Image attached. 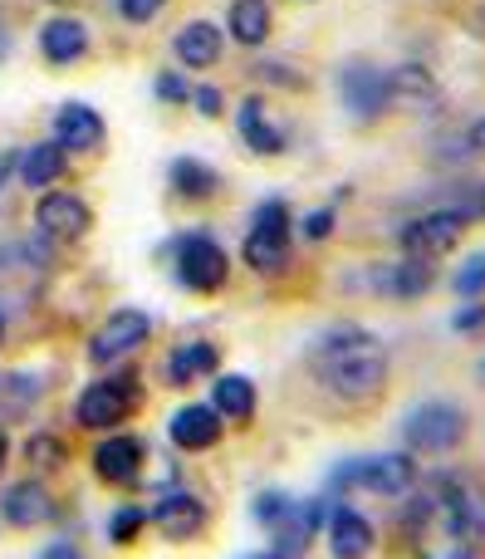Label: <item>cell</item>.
I'll list each match as a JSON object with an SVG mask.
<instances>
[{
    "label": "cell",
    "mask_w": 485,
    "mask_h": 559,
    "mask_svg": "<svg viewBox=\"0 0 485 559\" xmlns=\"http://www.w3.org/2000/svg\"><path fill=\"white\" fill-rule=\"evenodd\" d=\"M310 358L319 383L343 403H368L388 383V348L363 324H334L329 334H319Z\"/></svg>",
    "instance_id": "6da1fadb"
},
{
    "label": "cell",
    "mask_w": 485,
    "mask_h": 559,
    "mask_svg": "<svg viewBox=\"0 0 485 559\" xmlns=\"http://www.w3.org/2000/svg\"><path fill=\"white\" fill-rule=\"evenodd\" d=\"M422 481V466L412 452H383V456H353L329 472V491L349 496H383V501H402L412 486Z\"/></svg>",
    "instance_id": "7a4b0ae2"
},
{
    "label": "cell",
    "mask_w": 485,
    "mask_h": 559,
    "mask_svg": "<svg viewBox=\"0 0 485 559\" xmlns=\"http://www.w3.org/2000/svg\"><path fill=\"white\" fill-rule=\"evenodd\" d=\"M398 432L412 456L457 452V447L466 442V407L451 403V397H422V403H412L408 413H402Z\"/></svg>",
    "instance_id": "3957f363"
},
{
    "label": "cell",
    "mask_w": 485,
    "mask_h": 559,
    "mask_svg": "<svg viewBox=\"0 0 485 559\" xmlns=\"http://www.w3.org/2000/svg\"><path fill=\"white\" fill-rule=\"evenodd\" d=\"M172 271H177V285L196 289V295H216L231 280V255H226V246L211 231L192 226V231H182L172 241Z\"/></svg>",
    "instance_id": "277c9868"
},
{
    "label": "cell",
    "mask_w": 485,
    "mask_h": 559,
    "mask_svg": "<svg viewBox=\"0 0 485 559\" xmlns=\"http://www.w3.org/2000/svg\"><path fill=\"white\" fill-rule=\"evenodd\" d=\"M137 413V373H108L98 383H88L74 403V423L84 432H108L123 427Z\"/></svg>",
    "instance_id": "5b68a950"
},
{
    "label": "cell",
    "mask_w": 485,
    "mask_h": 559,
    "mask_svg": "<svg viewBox=\"0 0 485 559\" xmlns=\"http://www.w3.org/2000/svg\"><path fill=\"white\" fill-rule=\"evenodd\" d=\"M334 94L349 108L359 123H378L392 114V94H388V69L373 64V59H349L334 74Z\"/></svg>",
    "instance_id": "8992f818"
},
{
    "label": "cell",
    "mask_w": 485,
    "mask_h": 559,
    "mask_svg": "<svg viewBox=\"0 0 485 559\" xmlns=\"http://www.w3.org/2000/svg\"><path fill=\"white\" fill-rule=\"evenodd\" d=\"M466 226H471V222L457 212V206H432V212L412 216V222L402 226L398 241H402V251H408V255H422V261H437V255L457 251L461 236H466Z\"/></svg>",
    "instance_id": "52a82bcc"
},
{
    "label": "cell",
    "mask_w": 485,
    "mask_h": 559,
    "mask_svg": "<svg viewBox=\"0 0 485 559\" xmlns=\"http://www.w3.org/2000/svg\"><path fill=\"white\" fill-rule=\"evenodd\" d=\"M147 338H153V314L123 305L94 329V338H88V358H94V364H118V358L147 348Z\"/></svg>",
    "instance_id": "ba28073f"
},
{
    "label": "cell",
    "mask_w": 485,
    "mask_h": 559,
    "mask_svg": "<svg viewBox=\"0 0 485 559\" xmlns=\"http://www.w3.org/2000/svg\"><path fill=\"white\" fill-rule=\"evenodd\" d=\"M206 521H211L206 501L196 491H186V486H172V491H162L153 506H147V525H153L162 540H172V545L196 540V535L206 531Z\"/></svg>",
    "instance_id": "9c48e42d"
},
{
    "label": "cell",
    "mask_w": 485,
    "mask_h": 559,
    "mask_svg": "<svg viewBox=\"0 0 485 559\" xmlns=\"http://www.w3.org/2000/svg\"><path fill=\"white\" fill-rule=\"evenodd\" d=\"M147 442L143 437H133V432H108V437H98V447H94V476L104 486H137L143 481V472H147Z\"/></svg>",
    "instance_id": "30bf717a"
},
{
    "label": "cell",
    "mask_w": 485,
    "mask_h": 559,
    "mask_svg": "<svg viewBox=\"0 0 485 559\" xmlns=\"http://www.w3.org/2000/svg\"><path fill=\"white\" fill-rule=\"evenodd\" d=\"M35 231L45 241H78L94 231V206L78 192H45L35 202Z\"/></svg>",
    "instance_id": "8fae6325"
},
{
    "label": "cell",
    "mask_w": 485,
    "mask_h": 559,
    "mask_svg": "<svg viewBox=\"0 0 485 559\" xmlns=\"http://www.w3.org/2000/svg\"><path fill=\"white\" fill-rule=\"evenodd\" d=\"M324 515H329V506L319 501V496H310V501H290L284 506V515L270 525V540H275V555L294 559L304 555L314 540H319L324 531Z\"/></svg>",
    "instance_id": "7c38bea8"
},
{
    "label": "cell",
    "mask_w": 485,
    "mask_h": 559,
    "mask_svg": "<svg viewBox=\"0 0 485 559\" xmlns=\"http://www.w3.org/2000/svg\"><path fill=\"white\" fill-rule=\"evenodd\" d=\"M59 515L54 496H49L45 481L25 476V481H10L5 496H0V521L15 525V531H35V525H49Z\"/></svg>",
    "instance_id": "4fadbf2b"
},
{
    "label": "cell",
    "mask_w": 485,
    "mask_h": 559,
    "mask_svg": "<svg viewBox=\"0 0 485 559\" xmlns=\"http://www.w3.org/2000/svg\"><path fill=\"white\" fill-rule=\"evenodd\" d=\"M437 285V261H422V255H402L392 265H373L368 289L373 295H392V299H422Z\"/></svg>",
    "instance_id": "5bb4252c"
},
{
    "label": "cell",
    "mask_w": 485,
    "mask_h": 559,
    "mask_svg": "<svg viewBox=\"0 0 485 559\" xmlns=\"http://www.w3.org/2000/svg\"><path fill=\"white\" fill-rule=\"evenodd\" d=\"M324 525H329V550H334V559H368L373 550H378V531H373V521L363 511H353L349 501L329 506Z\"/></svg>",
    "instance_id": "9a60e30c"
},
{
    "label": "cell",
    "mask_w": 485,
    "mask_h": 559,
    "mask_svg": "<svg viewBox=\"0 0 485 559\" xmlns=\"http://www.w3.org/2000/svg\"><path fill=\"white\" fill-rule=\"evenodd\" d=\"M167 437H172L177 452H211V447L226 437V423H221V413H216L211 403H186V407H177L172 413Z\"/></svg>",
    "instance_id": "2e32d148"
},
{
    "label": "cell",
    "mask_w": 485,
    "mask_h": 559,
    "mask_svg": "<svg viewBox=\"0 0 485 559\" xmlns=\"http://www.w3.org/2000/svg\"><path fill=\"white\" fill-rule=\"evenodd\" d=\"M388 94H392V114H432L441 104V84L432 69L422 64H398L388 69Z\"/></svg>",
    "instance_id": "e0dca14e"
},
{
    "label": "cell",
    "mask_w": 485,
    "mask_h": 559,
    "mask_svg": "<svg viewBox=\"0 0 485 559\" xmlns=\"http://www.w3.org/2000/svg\"><path fill=\"white\" fill-rule=\"evenodd\" d=\"M108 138V123L98 108L88 104H64L54 114V143L64 147V153H98Z\"/></svg>",
    "instance_id": "ac0fdd59"
},
{
    "label": "cell",
    "mask_w": 485,
    "mask_h": 559,
    "mask_svg": "<svg viewBox=\"0 0 485 559\" xmlns=\"http://www.w3.org/2000/svg\"><path fill=\"white\" fill-rule=\"evenodd\" d=\"M235 128H241V143L251 147L255 157H280L284 147H290V133L275 123L270 108H265V98H255V94L241 104V114H235Z\"/></svg>",
    "instance_id": "d6986e66"
},
{
    "label": "cell",
    "mask_w": 485,
    "mask_h": 559,
    "mask_svg": "<svg viewBox=\"0 0 485 559\" xmlns=\"http://www.w3.org/2000/svg\"><path fill=\"white\" fill-rule=\"evenodd\" d=\"M39 55L49 59L54 69H69L88 55V25L74 15H54L39 25Z\"/></svg>",
    "instance_id": "ffe728a7"
},
{
    "label": "cell",
    "mask_w": 485,
    "mask_h": 559,
    "mask_svg": "<svg viewBox=\"0 0 485 559\" xmlns=\"http://www.w3.org/2000/svg\"><path fill=\"white\" fill-rule=\"evenodd\" d=\"M221 368V348L211 338H182V344L167 354V383L172 388H192L202 378H211Z\"/></svg>",
    "instance_id": "44dd1931"
},
{
    "label": "cell",
    "mask_w": 485,
    "mask_h": 559,
    "mask_svg": "<svg viewBox=\"0 0 485 559\" xmlns=\"http://www.w3.org/2000/svg\"><path fill=\"white\" fill-rule=\"evenodd\" d=\"M255 403H260V393H255V383L245 373H211V407L221 413V423L251 427Z\"/></svg>",
    "instance_id": "7402d4cb"
},
{
    "label": "cell",
    "mask_w": 485,
    "mask_h": 559,
    "mask_svg": "<svg viewBox=\"0 0 485 559\" xmlns=\"http://www.w3.org/2000/svg\"><path fill=\"white\" fill-rule=\"evenodd\" d=\"M221 49H226V35L211 20H192V25H182L172 35V55L182 59L186 69H211L216 59H221Z\"/></svg>",
    "instance_id": "603a6c76"
},
{
    "label": "cell",
    "mask_w": 485,
    "mask_h": 559,
    "mask_svg": "<svg viewBox=\"0 0 485 559\" xmlns=\"http://www.w3.org/2000/svg\"><path fill=\"white\" fill-rule=\"evenodd\" d=\"M64 167H69V153L49 138V143H29V147H20V182L29 187V192H45V187H54L59 177H64Z\"/></svg>",
    "instance_id": "cb8c5ba5"
},
{
    "label": "cell",
    "mask_w": 485,
    "mask_h": 559,
    "mask_svg": "<svg viewBox=\"0 0 485 559\" xmlns=\"http://www.w3.org/2000/svg\"><path fill=\"white\" fill-rule=\"evenodd\" d=\"M167 182H172V192L186 197V202H211V197L221 192V173H216L211 163H202V157H172Z\"/></svg>",
    "instance_id": "d4e9b609"
},
{
    "label": "cell",
    "mask_w": 485,
    "mask_h": 559,
    "mask_svg": "<svg viewBox=\"0 0 485 559\" xmlns=\"http://www.w3.org/2000/svg\"><path fill=\"white\" fill-rule=\"evenodd\" d=\"M226 29H231L235 45L260 49L265 39H270V29H275V15H270L265 0H231V10H226Z\"/></svg>",
    "instance_id": "484cf974"
},
{
    "label": "cell",
    "mask_w": 485,
    "mask_h": 559,
    "mask_svg": "<svg viewBox=\"0 0 485 559\" xmlns=\"http://www.w3.org/2000/svg\"><path fill=\"white\" fill-rule=\"evenodd\" d=\"M245 265H251L255 275H284L294 261L290 251V236H270V231H245V246H241Z\"/></svg>",
    "instance_id": "4316f807"
},
{
    "label": "cell",
    "mask_w": 485,
    "mask_h": 559,
    "mask_svg": "<svg viewBox=\"0 0 485 559\" xmlns=\"http://www.w3.org/2000/svg\"><path fill=\"white\" fill-rule=\"evenodd\" d=\"M25 466H35L39 476H54L69 466V442L54 432H29L25 437Z\"/></svg>",
    "instance_id": "83f0119b"
},
{
    "label": "cell",
    "mask_w": 485,
    "mask_h": 559,
    "mask_svg": "<svg viewBox=\"0 0 485 559\" xmlns=\"http://www.w3.org/2000/svg\"><path fill=\"white\" fill-rule=\"evenodd\" d=\"M143 531H147V506H118V511L108 515V545H118V550L137 545Z\"/></svg>",
    "instance_id": "f1b7e54d"
},
{
    "label": "cell",
    "mask_w": 485,
    "mask_h": 559,
    "mask_svg": "<svg viewBox=\"0 0 485 559\" xmlns=\"http://www.w3.org/2000/svg\"><path fill=\"white\" fill-rule=\"evenodd\" d=\"M251 231L290 236V231H294V216H290V206H284L280 197H270V202H260V206H255V216H251Z\"/></svg>",
    "instance_id": "f546056e"
},
{
    "label": "cell",
    "mask_w": 485,
    "mask_h": 559,
    "mask_svg": "<svg viewBox=\"0 0 485 559\" xmlns=\"http://www.w3.org/2000/svg\"><path fill=\"white\" fill-rule=\"evenodd\" d=\"M451 285H457L461 299H485V251H471L461 261V271L451 275Z\"/></svg>",
    "instance_id": "4dcf8cb0"
},
{
    "label": "cell",
    "mask_w": 485,
    "mask_h": 559,
    "mask_svg": "<svg viewBox=\"0 0 485 559\" xmlns=\"http://www.w3.org/2000/svg\"><path fill=\"white\" fill-rule=\"evenodd\" d=\"M284 506H290V496H284V491H275V486H270V491H255V501H251V515H255V521L265 525V531H270V525H275V521H280V515H284Z\"/></svg>",
    "instance_id": "1f68e13d"
},
{
    "label": "cell",
    "mask_w": 485,
    "mask_h": 559,
    "mask_svg": "<svg viewBox=\"0 0 485 559\" xmlns=\"http://www.w3.org/2000/svg\"><path fill=\"white\" fill-rule=\"evenodd\" d=\"M451 329H457L461 338H476L485 334V299H466V305L451 314Z\"/></svg>",
    "instance_id": "d6a6232c"
},
{
    "label": "cell",
    "mask_w": 485,
    "mask_h": 559,
    "mask_svg": "<svg viewBox=\"0 0 485 559\" xmlns=\"http://www.w3.org/2000/svg\"><path fill=\"white\" fill-rule=\"evenodd\" d=\"M251 74H260L265 84H275V88H304V74L294 64H280V59H265V64H255Z\"/></svg>",
    "instance_id": "836d02e7"
},
{
    "label": "cell",
    "mask_w": 485,
    "mask_h": 559,
    "mask_svg": "<svg viewBox=\"0 0 485 559\" xmlns=\"http://www.w3.org/2000/svg\"><path fill=\"white\" fill-rule=\"evenodd\" d=\"M447 206H457L466 222H485V182H466V187H457V202H447Z\"/></svg>",
    "instance_id": "e575fe53"
},
{
    "label": "cell",
    "mask_w": 485,
    "mask_h": 559,
    "mask_svg": "<svg viewBox=\"0 0 485 559\" xmlns=\"http://www.w3.org/2000/svg\"><path fill=\"white\" fill-rule=\"evenodd\" d=\"M153 94L162 98V104H186V98H192V84H186V74H177V69H162Z\"/></svg>",
    "instance_id": "d590c367"
},
{
    "label": "cell",
    "mask_w": 485,
    "mask_h": 559,
    "mask_svg": "<svg viewBox=\"0 0 485 559\" xmlns=\"http://www.w3.org/2000/svg\"><path fill=\"white\" fill-rule=\"evenodd\" d=\"M167 0H118V15L128 20V25H153L157 15H162Z\"/></svg>",
    "instance_id": "8d00e7d4"
},
{
    "label": "cell",
    "mask_w": 485,
    "mask_h": 559,
    "mask_svg": "<svg viewBox=\"0 0 485 559\" xmlns=\"http://www.w3.org/2000/svg\"><path fill=\"white\" fill-rule=\"evenodd\" d=\"M300 231H304V241H329V236H334V206H319V212H304Z\"/></svg>",
    "instance_id": "74e56055"
},
{
    "label": "cell",
    "mask_w": 485,
    "mask_h": 559,
    "mask_svg": "<svg viewBox=\"0 0 485 559\" xmlns=\"http://www.w3.org/2000/svg\"><path fill=\"white\" fill-rule=\"evenodd\" d=\"M0 383H10V403L15 407H25V403H35L39 397V378L35 373H10V378H0Z\"/></svg>",
    "instance_id": "f35d334b"
},
{
    "label": "cell",
    "mask_w": 485,
    "mask_h": 559,
    "mask_svg": "<svg viewBox=\"0 0 485 559\" xmlns=\"http://www.w3.org/2000/svg\"><path fill=\"white\" fill-rule=\"evenodd\" d=\"M192 108L202 118H221V108H226V98H221V88L216 84H202V88H192Z\"/></svg>",
    "instance_id": "ab89813d"
},
{
    "label": "cell",
    "mask_w": 485,
    "mask_h": 559,
    "mask_svg": "<svg viewBox=\"0 0 485 559\" xmlns=\"http://www.w3.org/2000/svg\"><path fill=\"white\" fill-rule=\"evenodd\" d=\"M35 559H84V550H78L74 540H49L45 550H39Z\"/></svg>",
    "instance_id": "60d3db41"
},
{
    "label": "cell",
    "mask_w": 485,
    "mask_h": 559,
    "mask_svg": "<svg viewBox=\"0 0 485 559\" xmlns=\"http://www.w3.org/2000/svg\"><path fill=\"white\" fill-rule=\"evenodd\" d=\"M15 167H20V147H5L0 153V197H5V182L15 177Z\"/></svg>",
    "instance_id": "b9f144b4"
},
{
    "label": "cell",
    "mask_w": 485,
    "mask_h": 559,
    "mask_svg": "<svg viewBox=\"0 0 485 559\" xmlns=\"http://www.w3.org/2000/svg\"><path fill=\"white\" fill-rule=\"evenodd\" d=\"M466 147H471V153H481V157H485V114L466 128Z\"/></svg>",
    "instance_id": "7bdbcfd3"
},
{
    "label": "cell",
    "mask_w": 485,
    "mask_h": 559,
    "mask_svg": "<svg viewBox=\"0 0 485 559\" xmlns=\"http://www.w3.org/2000/svg\"><path fill=\"white\" fill-rule=\"evenodd\" d=\"M5 462H10V437H5V427H0V472H5Z\"/></svg>",
    "instance_id": "ee69618b"
},
{
    "label": "cell",
    "mask_w": 485,
    "mask_h": 559,
    "mask_svg": "<svg viewBox=\"0 0 485 559\" xmlns=\"http://www.w3.org/2000/svg\"><path fill=\"white\" fill-rule=\"evenodd\" d=\"M5 55H10V39H5V25H0V64H5Z\"/></svg>",
    "instance_id": "f6af8a7d"
},
{
    "label": "cell",
    "mask_w": 485,
    "mask_h": 559,
    "mask_svg": "<svg viewBox=\"0 0 485 559\" xmlns=\"http://www.w3.org/2000/svg\"><path fill=\"white\" fill-rule=\"evenodd\" d=\"M0 338H5V305H0Z\"/></svg>",
    "instance_id": "bcb514c9"
},
{
    "label": "cell",
    "mask_w": 485,
    "mask_h": 559,
    "mask_svg": "<svg viewBox=\"0 0 485 559\" xmlns=\"http://www.w3.org/2000/svg\"><path fill=\"white\" fill-rule=\"evenodd\" d=\"M251 559H284V555H275V550H270V555H251Z\"/></svg>",
    "instance_id": "7dc6e473"
},
{
    "label": "cell",
    "mask_w": 485,
    "mask_h": 559,
    "mask_svg": "<svg viewBox=\"0 0 485 559\" xmlns=\"http://www.w3.org/2000/svg\"><path fill=\"white\" fill-rule=\"evenodd\" d=\"M481 29H485V10H481Z\"/></svg>",
    "instance_id": "c3c4849f"
},
{
    "label": "cell",
    "mask_w": 485,
    "mask_h": 559,
    "mask_svg": "<svg viewBox=\"0 0 485 559\" xmlns=\"http://www.w3.org/2000/svg\"><path fill=\"white\" fill-rule=\"evenodd\" d=\"M481 378H485V364H481Z\"/></svg>",
    "instance_id": "681fc988"
}]
</instances>
